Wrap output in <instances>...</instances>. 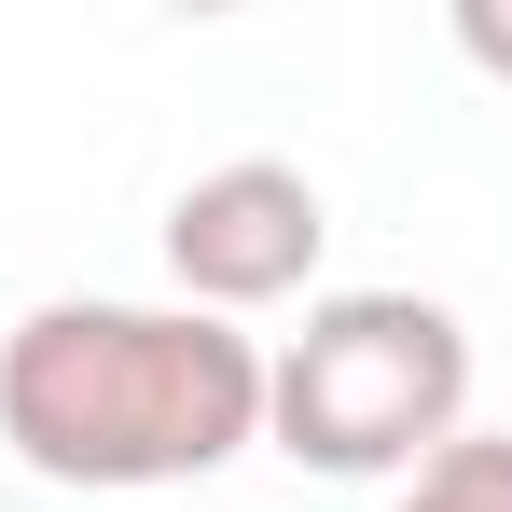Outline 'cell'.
Instances as JSON below:
<instances>
[{"label":"cell","instance_id":"6da1fadb","mask_svg":"<svg viewBox=\"0 0 512 512\" xmlns=\"http://www.w3.org/2000/svg\"><path fill=\"white\" fill-rule=\"evenodd\" d=\"M0 443L84 499L208 485L222 457L263 443V346L236 319H194V305L56 291L0 333Z\"/></svg>","mask_w":512,"mask_h":512},{"label":"cell","instance_id":"7a4b0ae2","mask_svg":"<svg viewBox=\"0 0 512 512\" xmlns=\"http://www.w3.org/2000/svg\"><path fill=\"white\" fill-rule=\"evenodd\" d=\"M457 429H471V333L429 291H319L305 333L263 346V443L333 485H402Z\"/></svg>","mask_w":512,"mask_h":512},{"label":"cell","instance_id":"3957f363","mask_svg":"<svg viewBox=\"0 0 512 512\" xmlns=\"http://www.w3.org/2000/svg\"><path fill=\"white\" fill-rule=\"evenodd\" d=\"M333 250V208H319V180L277 167V153H236V167L180 180L167 194V277L194 319H263V305H291L305 277Z\"/></svg>","mask_w":512,"mask_h":512},{"label":"cell","instance_id":"277c9868","mask_svg":"<svg viewBox=\"0 0 512 512\" xmlns=\"http://www.w3.org/2000/svg\"><path fill=\"white\" fill-rule=\"evenodd\" d=\"M388 512H512V429H457L443 457L402 471V499Z\"/></svg>","mask_w":512,"mask_h":512},{"label":"cell","instance_id":"5b68a950","mask_svg":"<svg viewBox=\"0 0 512 512\" xmlns=\"http://www.w3.org/2000/svg\"><path fill=\"white\" fill-rule=\"evenodd\" d=\"M457 56L485 84H512V0H457Z\"/></svg>","mask_w":512,"mask_h":512},{"label":"cell","instance_id":"8992f818","mask_svg":"<svg viewBox=\"0 0 512 512\" xmlns=\"http://www.w3.org/2000/svg\"><path fill=\"white\" fill-rule=\"evenodd\" d=\"M0 512H14V499H0Z\"/></svg>","mask_w":512,"mask_h":512}]
</instances>
